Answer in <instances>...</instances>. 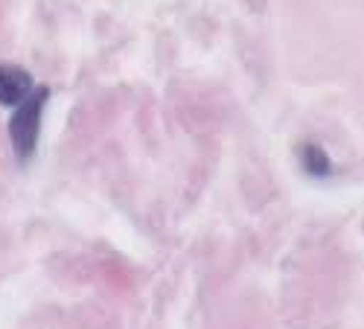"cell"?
I'll use <instances>...</instances> for the list:
<instances>
[{
	"instance_id": "2",
	"label": "cell",
	"mask_w": 364,
	"mask_h": 329,
	"mask_svg": "<svg viewBox=\"0 0 364 329\" xmlns=\"http://www.w3.org/2000/svg\"><path fill=\"white\" fill-rule=\"evenodd\" d=\"M36 87L38 85L29 70H23L18 65H0V105L15 111L23 99H29V94H33Z\"/></svg>"
},
{
	"instance_id": "3",
	"label": "cell",
	"mask_w": 364,
	"mask_h": 329,
	"mask_svg": "<svg viewBox=\"0 0 364 329\" xmlns=\"http://www.w3.org/2000/svg\"><path fill=\"white\" fill-rule=\"evenodd\" d=\"M300 163H303V172L312 175V178H326L332 172V161L318 143L300 146Z\"/></svg>"
},
{
	"instance_id": "1",
	"label": "cell",
	"mask_w": 364,
	"mask_h": 329,
	"mask_svg": "<svg viewBox=\"0 0 364 329\" xmlns=\"http://www.w3.org/2000/svg\"><path fill=\"white\" fill-rule=\"evenodd\" d=\"M47 99H50V87L47 85H38L29 99H23L15 111H12V119H9V140H12V149H15V158L18 163H29L38 149V137H41V117H44V108H47Z\"/></svg>"
}]
</instances>
